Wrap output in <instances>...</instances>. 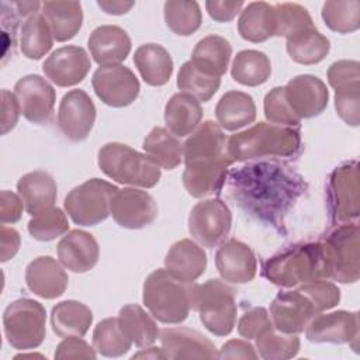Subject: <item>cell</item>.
<instances>
[{
  "instance_id": "cell-1",
  "label": "cell",
  "mask_w": 360,
  "mask_h": 360,
  "mask_svg": "<svg viewBox=\"0 0 360 360\" xmlns=\"http://www.w3.org/2000/svg\"><path fill=\"white\" fill-rule=\"evenodd\" d=\"M222 128L208 120L200 124L183 143V186L191 197L202 198L218 191L233 162L228 155Z\"/></svg>"
},
{
  "instance_id": "cell-2",
  "label": "cell",
  "mask_w": 360,
  "mask_h": 360,
  "mask_svg": "<svg viewBox=\"0 0 360 360\" xmlns=\"http://www.w3.org/2000/svg\"><path fill=\"white\" fill-rule=\"evenodd\" d=\"M228 155L235 160H249L264 156H294L301 149L298 129L270 122H257L253 127L231 135L226 142Z\"/></svg>"
},
{
  "instance_id": "cell-3",
  "label": "cell",
  "mask_w": 360,
  "mask_h": 360,
  "mask_svg": "<svg viewBox=\"0 0 360 360\" xmlns=\"http://www.w3.org/2000/svg\"><path fill=\"white\" fill-rule=\"evenodd\" d=\"M318 242L323 278H330L342 284L356 283L360 277L357 222L340 224Z\"/></svg>"
},
{
  "instance_id": "cell-4",
  "label": "cell",
  "mask_w": 360,
  "mask_h": 360,
  "mask_svg": "<svg viewBox=\"0 0 360 360\" xmlns=\"http://www.w3.org/2000/svg\"><path fill=\"white\" fill-rule=\"evenodd\" d=\"M142 301L159 322L181 323L191 309V285L173 278L165 269H158L143 283Z\"/></svg>"
},
{
  "instance_id": "cell-5",
  "label": "cell",
  "mask_w": 360,
  "mask_h": 360,
  "mask_svg": "<svg viewBox=\"0 0 360 360\" xmlns=\"http://www.w3.org/2000/svg\"><path fill=\"white\" fill-rule=\"evenodd\" d=\"M263 276L273 284L294 287L323 278L319 242L297 243L262 263Z\"/></svg>"
},
{
  "instance_id": "cell-6",
  "label": "cell",
  "mask_w": 360,
  "mask_h": 360,
  "mask_svg": "<svg viewBox=\"0 0 360 360\" xmlns=\"http://www.w3.org/2000/svg\"><path fill=\"white\" fill-rule=\"evenodd\" d=\"M101 172L121 184L150 188L160 180V167L146 155L120 142H110L98 150Z\"/></svg>"
},
{
  "instance_id": "cell-7",
  "label": "cell",
  "mask_w": 360,
  "mask_h": 360,
  "mask_svg": "<svg viewBox=\"0 0 360 360\" xmlns=\"http://www.w3.org/2000/svg\"><path fill=\"white\" fill-rule=\"evenodd\" d=\"M191 309L215 336L229 335L236 323L235 290L219 278H210L191 285Z\"/></svg>"
},
{
  "instance_id": "cell-8",
  "label": "cell",
  "mask_w": 360,
  "mask_h": 360,
  "mask_svg": "<svg viewBox=\"0 0 360 360\" xmlns=\"http://www.w3.org/2000/svg\"><path fill=\"white\" fill-rule=\"evenodd\" d=\"M3 328L6 339L13 349H35L41 346L46 335V311L35 300H15L4 309Z\"/></svg>"
},
{
  "instance_id": "cell-9",
  "label": "cell",
  "mask_w": 360,
  "mask_h": 360,
  "mask_svg": "<svg viewBox=\"0 0 360 360\" xmlns=\"http://www.w3.org/2000/svg\"><path fill=\"white\" fill-rule=\"evenodd\" d=\"M118 188L101 179H90L72 188L63 207L70 219L80 226H94L110 215V202Z\"/></svg>"
},
{
  "instance_id": "cell-10",
  "label": "cell",
  "mask_w": 360,
  "mask_h": 360,
  "mask_svg": "<svg viewBox=\"0 0 360 360\" xmlns=\"http://www.w3.org/2000/svg\"><path fill=\"white\" fill-rule=\"evenodd\" d=\"M329 214L333 222H356L359 218V162L338 166L329 176L326 187Z\"/></svg>"
},
{
  "instance_id": "cell-11",
  "label": "cell",
  "mask_w": 360,
  "mask_h": 360,
  "mask_svg": "<svg viewBox=\"0 0 360 360\" xmlns=\"http://www.w3.org/2000/svg\"><path fill=\"white\" fill-rule=\"evenodd\" d=\"M232 214L229 207L219 198L197 202L188 215L190 235L205 248H215L229 233Z\"/></svg>"
},
{
  "instance_id": "cell-12",
  "label": "cell",
  "mask_w": 360,
  "mask_h": 360,
  "mask_svg": "<svg viewBox=\"0 0 360 360\" xmlns=\"http://www.w3.org/2000/svg\"><path fill=\"white\" fill-rule=\"evenodd\" d=\"M96 96L110 107H127L132 104L141 90L135 73L122 65L100 66L91 77Z\"/></svg>"
},
{
  "instance_id": "cell-13",
  "label": "cell",
  "mask_w": 360,
  "mask_h": 360,
  "mask_svg": "<svg viewBox=\"0 0 360 360\" xmlns=\"http://www.w3.org/2000/svg\"><path fill=\"white\" fill-rule=\"evenodd\" d=\"M110 214L120 226L141 229L156 219L158 205L149 193L125 187L114 193L110 202Z\"/></svg>"
},
{
  "instance_id": "cell-14",
  "label": "cell",
  "mask_w": 360,
  "mask_h": 360,
  "mask_svg": "<svg viewBox=\"0 0 360 360\" xmlns=\"http://www.w3.org/2000/svg\"><path fill=\"white\" fill-rule=\"evenodd\" d=\"M312 343H349L354 352L359 347V312L333 311L315 315L305 328Z\"/></svg>"
},
{
  "instance_id": "cell-15",
  "label": "cell",
  "mask_w": 360,
  "mask_h": 360,
  "mask_svg": "<svg viewBox=\"0 0 360 360\" xmlns=\"http://www.w3.org/2000/svg\"><path fill=\"white\" fill-rule=\"evenodd\" d=\"M318 314L312 301L298 288L278 292L270 304L271 323L281 333L304 332L309 321Z\"/></svg>"
},
{
  "instance_id": "cell-16",
  "label": "cell",
  "mask_w": 360,
  "mask_h": 360,
  "mask_svg": "<svg viewBox=\"0 0 360 360\" xmlns=\"http://www.w3.org/2000/svg\"><path fill=\"white\" fill-rule=\"evenodd\" d=\"M14 94L21 114L32 124H48L53 115L55 89L38 75H27L17 80Z\"/></svg>"
},
{
  "instance_id": "cell-17",
  "label": "cell",
  "mask_w": 360,
  "mask_h": 360,
  "mask_svg": "<svg viewBox=\"0 0 360 360\" xmlns=\"http://www.w3.org/2000/svg\"><path fill=\"white\" fill-rule=\"evenodd\" d=\"M94 121L96 107L84 90L75 89L62 97L58 110V127L68 139L73 142L86 139Z\"/></svg>"
},
{
  "instance_id": "cell-18",
  "label": "cell",
  "mask_w": 360,
  "mask_h": 360,
  "mask_svg": "<svg viewBox=\"0 0 360 360\" xmlns=\"http://www.w3.org/2000/svg\"><path fill=\"white\" fill-rule=\"evenodd\" d=\"M284 96L290 108L300 120L322 114L329 101L326 84L314 75L292 77L284 86Z\"/></svg>"
},
{
  "instance_id": "cell-19",
  "label": "cell",
  "mask_w": 360,
  "mask_h": 360,
  "mask_svg": "<svg viewBox=\"0 0 360 360\" xmlns=\"http://www.w3.org/2000/svg\"><path fill=\"white\" fill-rule=\"evenodd\" d=\"M91 68L90 56L82 46L66 45L53 51L42 65L45 76L59 87L80 83Z\"/></svg>"
},
{
  "instance_id": "cell-20",
  "label": "cell",
  "mask_w": 360,
  "mask_h": 360,
  "mask_svg": "<svg viewBox=\"0 0 360 360\" xmlns=\"http://www.w3.org/2000/svg\"><path fill=\"white\" fill-rule=\"evenodd\" d=\"M159 339L166 359H218L215 345L195 329L165 328Z\"/></svg>"
},
{
  "instance_id": "cell-21",
  "label": "cell",
  "mask_w": 360,
  "mask_h": 360,
  "mask_svg": "<svg viewBox=\"0 0 360 360\" xmlns=\"http://www.w3.org/2000/svg\"><path fill=\"white\" fill-rule=\"evenodd\" d=\"M215 266L225 281L246 284L256 276L257 259L250 246L238 239H229L217 249Z\"/></svg>"
},
{
  "instance_id": "cell-22",
  "label": "cell",
  "mask_w": 360,
  "mask_h": 360,
  "mask_svg": "<svg viewBox=\"0 0 360 360\" xmlns=\"http://www.w3.org/2000/svg\"><path fill=\"white\" fill-rule=\"evenodd\" d=\"M68 283V273L63 270L62 264L51 256H39L30 262L25 269V284L28 290L44 300L60 297Z\"/></svg>"
},
{
  "instance_id": "cell-23",
  "label": "cell",
  "mask_w": 360,
  "mask_h": 360,
  "mask_svg": "<svg viewBox=\"0 0 360 360\" xmlns=\"http://www.w3.org/2000/svg\"><path fill=\"white\" fill-rule=\"evenodd\" d=\"M100 256L98 243L94 236L82 229L68 232L58 243V259L68 270L73 273H86L91 270Z\"/></svg>"
},
{
  "instance_id": "cell-24",
  "label": "cell",
  "mask_w": 360,
  "mask_h": 360,
  "mask_svg": "<svg viewBox=\"0 0 360 360\" xmlns=\"http://www.w3.org/2000/svg\"><path fill=\"white\" fill-rule=\"evenodd\" d=\"M207 267V253L191 239H181L172 245L165 257V270L176 280L193 284Z\"/></svg>"
},
{
  "instance_id": "cell-25",
  "label": "cell",
  "mask_w": 360,
  "mask_h": 360,
  "mask_svg": "<svg viewBox=\"0 0 360 360\" xmlns=\"http://www.w3.org/2000/svg\"><path fill=\"white\" fill-rule=\"evenodd\" d=\"M89 49L100 66L120 65L131 52V38L118 25H100L89 37Z\"/></svg>"
},
{
  "instance_id": "cell-26",
  "label": "cell",
  "mask_w": 360,
  "mask_h": 360,
  "mask_svg": "<svg viewBox=\"0 0 360 360\" xmlns=\"http://www.w3.org/2000/svg\"><path fill=\"white\" fill-rule=\"evenodd\" d=\"M17 191L30 215H35L49 207H53L58 197L55 179L44 170H34L20 177Z\"/></svg>"
},
{
  "instance_id": "cell-27",
  "label": "cell",
  "mask_w": 360,
  "mask_h": 360,
  "mask_svg": "<svg viewBox=\"0 0 360 360\" xmlns=\"http://www.w3.org/2000/svg\"><path fill=\"white\" fill-rule=\"evenodd\" d=\"M202 107L200 101L187 93L173 94L165 107V122L167 129L177 138L187 136L200 125Z\"/></svg>"
},
{
  "instance_id": "cell-28",
  "label": "cell",
  "mask_w": 360,
  "mask_h": 360,
  "mask_svg": "<svg viewBox=\"0 0 360 360\" xmlns=\"http://www.w3.org/2000/svg\"><path fill=\"white\" fill-rule=\"evenodd\" d=\"M41 14L45 17L52 31L53 39L65 42L72 39L83 22V10L80 1H45Z\"/></svg>"
},
{
  "instance_id": "cell-29",
  "label": "cell",
  "mask_w": 360,
  "mask_h": 360,
  "mask_svg": "<svg viewBox=\"0 0 360 360\" xmlns=\"http://www.w3.org/2000/svg\"><path fill=\"white\" fill-rule=\"evenodd\" d=\"M238 31L243 39L255 44L276 37L274 6L266 1L249 3L240 11Z\"/></svg>"
},
{
  "instance_id": "cell-30",
  "label": "cell",
  "mask_w": 360,
  "mask_h": 360,
  "mask_svg": "<svg viewBox=\"0 0 360 360\" xmlns=\"http://www.w3.org/2000/svg\"><path fill=\"white\" fill-rule=\"evenodd\" d=\"M215 117L222 129L238 131L256 120V105L250 94L231 90L219 98Z\"/></svg>"
},
{
  "instance_id": "cell-31",
  "label": "cell",
  "mask_w": 360,
  "mask_h": 360,
  "mask_svg": "<svg viewBox=\"0 0 360 360\" xmlns=\"http://www.w3.org/2000/svg\"><path fill=\"white\" fill-rule=\"evenodd\" d=\"M134 63L149 86H163L173 73V59L159 44H143L134 53Z\"/></svg>"
},
{
  "instance_id": "cell-32",
  "label": "cell",
  "mask_w": 360,
  "mask_h": 360,
  "mask_svg": "<svg viewBox=\"0 0 360 360\" xmlns=\"http://www.w3.org/2000/svg\"><path fill=\"white\" fill-rule=\"evenodd\" d=\"M93 322L91 309L79 301L66 300L51 311V326L59 338L84 336Z\"/></svg>"
},
{
  "instance_id": "cell-33",
  "label": "cell",
  "mask_w": 360,
  "mask_h": 360,
  "mask_svg": "<svg viewBox=\"0 0 360 360\" xmlns=\"http://www.w3.org/2000/svg\"><path fill=\"white\" fill-rule=\"evenodd\" d=\"M231 55L232 46L228 39L219 35H207L194 46L191 63L207 75L221 77L226 73Z\"/></svg>"
},
{
  "instance_id": "cell-34",
  "label": "cell",
  "mask_w": 360,
  "mask_h": 360,
  "mask_svg": "<svg viewBox=\"0 0 360 360\" xmlns=\"http://www.w3.org/2000/svg\"><path fill=\"white\" fill-rule=\"evenodd\" d=\"M142 148L159 167L166 170L176 169L183 160V143L163 127L152 128Z\"/></svg>"
},
{
  "instance_id": "cell-35",
  "label": "cell",
  "mask_w": 360,
  "mask_h": 360,
  "mask_svg": "<svg viewBox=\"0 0 360 360\" xmlns=\"http://www.w3.org/2000/svg\"><path fill=\"white\" fill-rule=\"evenodd\" d=\"M285 49L294 62L300 65H315L326 58L330 51V42L314 25L288 38Z\"/></svg>"
},
{
  "instance_id": "cell-36",
  "label": "cell",
  "mask_w": 360,
  "mask_h": 360,
  "mask_svg": "<svg viewBox=\"0 0 360 360\" xmlns=\"http://www.w3.org/2000/svg\"><path fill=\"white\" fill-rule=\"evenodd\" d=\"M118 321L127 336L138 347L152 346L159 336L155 319L138 304L124 305L118 312Z\"/></svg>"
},
{
  "instance_id": "cell-37",
  "label": "cell",
  "mask_w": 360,
  "mask_h": 360,
  "mask_svg": "<svg viewBox=\"0 0 360 360\" xmlns=\"http://www.w3.org/2000/svg\"><path fill=\"white\" fill-rule=\"evenodd\" d=\"M231 75L235 82L256 87L267 82L271 75V63L269 56L264 52L255 51V49H245L236 53Z\"/></svg>"
},
{
  "instance_id": "cell-38",
  "label": "cell",
  "mask_w": 360,
  "mask_h": 360,
  "mask_svg": "<svg viewBox=\"0 0 360 360\" xmlns=\"http://www.w3.org/2000/svg\"><path fill=\"white\" fill-rule=\"evenodd\" d=\"M53 44V35L45 17L39 13L30 15L21 25L20 49L28 59H41Z\"/></svg>"
},
{
  "instance_id": "cell-39",
  "label": "cell",
  "mask_w": 360,
  "mask_h": 360,
  "mask_svg": "<svg viewBox=\"0 0 360 360\" xmlns=\"http://www.w3.org/2000/svg\"><path fill=\"white\" fill-rule=\"evenodd\" d=\"M132 340L124 332L118 318H105L93 330V347L104 357H120L131 349Z\"/></svg>"
},
{
  "instance_id": "cell-40",
  "label": "cell",
  "mask_w": 360,
  "mask_h": 360,
  "mask_svg": "<svg viewBox=\"0 0 360 360\" xmlns=\"http://www.w3.org/2000/svg\"><path fill=\"white\" fill-rule=\"evenodd\" d=\"M163 14L167 28L180 37L194 34L202 22L201 8L197 1L169 0L163 6Z\"/></svg>"
},
{
  "instance_id": "cell-41",
  "label": "cell",
  "mask_w": 360,
  "mask_h": 360,
  "mask_svg": "<svg viewBox=\"0 0 360 360\" xmlns=\"http://www.w3.org/2000/svg\"><path fill=\"white\" fill-rule=\"evenodd\" d=\"M256 349L264 360H285L295 357L300 350V339L297 335L281 333L273 325L266 328L255 338Z\"/></svg>"
},
{
  "instance_id": "cell-42",
  "label": "cell",
  "mask_w": 360,
  "mask_h": 360,
  "mask_svg": "<svg viewBox=\"0 0 360 360\" xmlns=\"http://www.w3.org/2000/svg\"><path fill=\"white\" fill-rule=\"evenodd\" d=\"M322 18L326 27L338 34H350L360 27L359 0H329L322 6Z\"/></svg>"
},
{
  "instance_id": "cell-43",
  "label": "cell",
  "mask_w": 360,
  "mask_h": 360,
  "mask_svg": "<svg viewBox=\"0 0 360 360\" xmlns=\"http://www.w3.org/2000/svg\"><path fill=\"white\" fill-rule=\"evenodd\" d=\"M221 79L211 76L197 69L191 60L181 65L177 75V87L187 94H191L198 101H208L219 89Z\"/></svg>"
},
{
  "instance_id": "cell-44",
  "label": "cell",
  "mask_w": 360,
  "mask_h": 360,
  "mask_svg": "<svg viewBox=\"0 0 360 360\" xmlns=\"http://www.w3.org/2000/svg\"><path fill=\"white\" fill-rule=\"evenodd\" d=\"M276 13V37L285 39L314 27V21L305 7L297 3H277Z\"/></svg>"
},
{
  "instance_id": "cell-45",
  "label": "cell",
  "mask_w": 360,
  "mask_h": 360,
  "mask_svg": "<svg viewBox=\"0 0 360 360\" xmlns=\"http://www.w3.org/2000/svg\"><path fill=\"white\" fill-rule=\"evenodd\" d=\"M30 235L41 242L53 240L69 229L66 214L58 207H49L35 215L28 222Z\"/></svg>"
},
{
  "instance_id": "cell-46",
  "label": "cell",
  "mask_w": 360,
  "mask_h": 360,
  "mask_svg": "<svg viewBox=\"0 0 360 360\" xmlns=\"http://www.w3.org/2000/svg\"><path fill=\"white\" fill-rule=\"evenodd\" d=\"M335 108L338 115L350 127L360 124V82L335 89Z\"/></svg>"
},
{
  "instance_id": "cell-47",
  "label": "cell",
  "mask_w": 360,
  "mask_h": 360,
  "mask_svg": "<svg viewBox=\"0 0 360 360\" xmlns=\"http://www.w3.org/2000/svg\"><path fill=\"white\" fill-rule=\"evenodd\" d=\"M263 108H264V117L271 124L285 125V127H298L300 125L301 120L290 108V105L285 100V96H284V87H281V86L271 89L266 94Z\"/></svg>"
},
{
  "instance_id": "cell-48",
  "label": "cell",
  "mask_w": 360,
  "mask_h": 360,
  "mask_svg": "<svg viewBox=\"0 0 360 360\" xmlns=\"http://www.w3.org/2000/svg\"><path fill=\"white\" fill-rule=\"evenodd\" d=\"M298 290L304 292L315 305L318 312L336 307L340 301V290L332 281L325 278H315L298 285Z\"/></svg>"
},
{
  "instance_id": "cell-49",
  "label": "cell",
  "mask_w": 360,
  "mask_h": 360,
  "mask_svg": "<svg viewBox=\"0 0 360 360\" xmlns=\"http://www.w3.org/2000/svg\"><path fill=\"white\" fill-rule=\"evenodd\" d=\"M271 319L269 312L263 307H255L245 312L238 322V332L246 340L255 339L260 335L266 328L271 326Z\"/></svg>"
},
{
  "instance_id": "cell-50",
  "label": "cell",
  "mask_w": 360,
  "mask_h": 360,
  "mask_svg": "<svg viewBox=\"0 0 360 360\" xmlns=\"http://www.w3.org/2000/svg\"><path fill=\"white\" fill-rule=\"evenodd\" d=\"M96 350L91 347L82 336H68L65 338L55 350L53 357L58 360L65 359H96Z\"/></svg>"
},
{
  "instance_id": "cell-51",
  "label": "cell",
  "mask_w": 360,
  "mask_h": 360,
  "mask_svg": "<svg viewBox=\"0 0 360 360\" xmlns=\"http://www.w3.org/2000/svg\"><path fill=\"white\" fill-rule=\"evenodd\" d=\"M328 82L333 89L360 82V63L357 60H338L328 69Z\"/></svg>"
},
{
  "instance_id": "cell-52",
  "label": "cell",
  "mask_w": 360,
  "mask_h": 360,
  "mask_svg": "<svg viewBox=\"0 0 360 360\" xmlns=\"http://www.w3.org/2000/svg\"><path fill=\"white\" fill-rule=\"evenodd\" d=\"M22 200L13 191L3 190L0 193V221L1 224H14L20 221L22 214Z\"/></svg>"
},
{
  "instance_id": "cell-53",
  "label": "cell",
  "mask_w": 360,
  "mask_h": 360,
  "mask_svg": "<svg viewBox=\"0 0 360 360\" xmlns=\"http://www.w3.org/2000/svg\"><path fill=\"white\" fill-rule=\"evenodd\" d=\"M245 3L242 0L238 1H224V0H208L205 1V8L210 17L218 22H228L236 17L238 13L242 11Z\"/></svg>"
},
{
  "instance_id": "cell-54",
  "label": "cell",
  "mask_w": 360,
  "mask_h": 360,
  "mask_svg": "<svg viewBox=\"0 0 360 360\" xmlns=\"http://www.w3.org/2000/svg\"><path fill=\"white\" fill-rule=\"evenodd\" d=\"M21 114L18 100L15 94L10 93L8 90H1V134H7L11 131Z\"/></svg>"
},
{
  "instance_id": "cell-55",
  "label": "cell",
  "mask_w": 360,
  "mask_h": 360,
  "mask_svg": "<svg viewBox=\"0 0 360 360\" xmlns=\"http://www.w3.org/2000/svg\"><path fill=\"white\" fill-rule=\"evenodd\" d=\"M259 354L255 347L242 339H231L222 345L218 352V359H245V360H256Z\"/></svg>"
},
{
  "instance_id": "cell-56",
  "label": "cell",
  "mask_w": 360,
  "mask_h": 360,
  "mask_svg": "<svg viewBox=\"0 0 360 360\" xmlns=\"http://www.w3.org/2000/svg\"><path fill=\"white\" fill-rule=\"evenodd\" d=\"M0 246H1V256L0 260L1 262H7L10 259H13L15 256V253L20 249V243H21V238L20 233L17 232V229L14 228H8L4 224L0 228Z\"/></svg>"
},
{
  "instance_id": "cell-57",
  "label": "cell",
  "mask_w": 360,
  "mask_h": 360,
  "mask_svg": "<svg viewBox=\"0 0 360 360\" xmlns=\"http://www.w3.org/2000/svg\"><path fill=\"white\" fill-rule=\"evenodd\" d=\"M98 7L104 10L107 14H114V15H121L128 13L134 6L135 1H122V0H98L97 1Z\"/></svg>"
},
{
  "instance_id": "cell-58",
  "label": "cell",
  "mask_w": 360,
  "mask_h": 360,
  "mask_svg": "<svg viewBox=\"0 0 360 360\" xmlns=\"http://www.w3.org/2000/svg\"><path fill=\"white\" fill-rule=\"evenodd\" d=\"M132 359H166L162 347H152V346H148L146 349H142L141 352L135 353L132 356Z\"/></svg>"
}]
</instances>
